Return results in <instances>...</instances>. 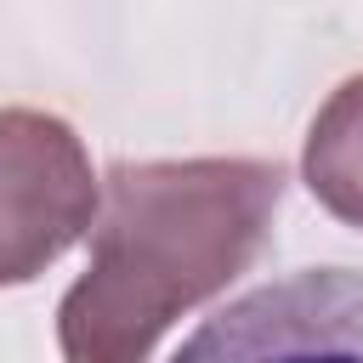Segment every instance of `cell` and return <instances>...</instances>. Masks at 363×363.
Instances as JSON below:
<instances>
[{
	"instance_id": "cell-4",
	"label": "cell",
	"mask_w": 363,
	"mask_h": 363,
	"mask_svg": "<svg viewBox=\"0 0 363 363\" xmlns=\"http://www.w3.org/2000/svg\"><path fill=\"white\" fill-rule=\"evenodd\" d=\"M306 187L312 199L346 221V227H363V74L346 79L323 113L312 119V136H306Z\"/></svg>"
},
{
	"instance_id": "cell-2",
	"label": "cell",
	"mask_w": 363,
	"mask_h": 363,
	"mask_svg": "<svg viewBox=\"0 0 363 363\" xmlns=\"http://www.w3.org/2000/svg\"><path fill=\"white\" fill-rule=\"evenodd\" d=\"M96 221L79 136L40 108H0V284L40 278Z\"/></svg>"
},
{
	"instance_id": "cell-3",
	"label": "cell",
	"mask_w": 363,
	"mask_h": 363,
	"mask_svg": "<svg viewBox=\"0 0 363 363\" xmlns=\"http://www.w3.org/2000/svg\"><path fill=\"white\" fill-rule=\"evenodd\" d=\"M170 363H363V272L306 267L204 318Z\"/></svg>"
},
{
	"instance_id": "cell-1",
	"label": "cell",
	"mask_w": 363,
	"mask_h": 363,
	"mask_svg": "<svg viewBox=\"0 0 363 363\" xmlns=\"http://www.w3.org/2000/svg\"><path fill=\"white\" fill-rule=\"evenodd\" d=\"M278 159H153L113 164L91 233V267L57 306L68 363H147L153 340L221 295L267 244Z\"/></svg>"
}]
</instances>
